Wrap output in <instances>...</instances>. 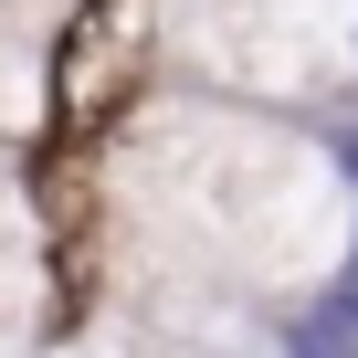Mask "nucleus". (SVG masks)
I'll return each mask as SVG.
<instances>
[{"instance_id": "obj_2", "label": "nucleus", "mask_w": 358, "mask_h": 358, "mask_svg": "<svg viewBox=\"0 0 358 358\" xmlns=\"http://www.w3.org/2000/svg\"><path fill=\"white\" fill-rule=\"evenodd\" d=\"M148 64L274 116H358V0H148Z\"/></svg>"}, {"instance_id": "obj_6", "label": "nucleus", "mask_w": 358, "mask_h": 358, "mask_svg": "<svg viewBox=\"0 0 358 358\" xmlns=\"http://www.w3.org/2000/svg\"><path fill=\"white\" fill-rule=\"evenodd\" d=\"M74 11H95V0H0V22H11V32H32L43 53H53V32H64Z\"/></svg>"}, {"instance_id": "obj_7", "label": "nucleus", "mask_w": 358, "mask_h": 358, "mask_svg": "<svg viewBox=\"0 0 358 358\" xmlns=\"http://www.w3.org/2000/svg\"><path fill=\"white\" fill-rule=\"evenodd\" d=\"M0 358H43V337L32 327H0Z\"/></svg>"}, {"instance_id": "obj_3", "label": "nucleus", "mask_w": 358, "mask_h": 358, "mask_svg": "<svg viewBox=\"0 0 358 358\" xmlns=\"http://www.w3.org/2000/svg\"><path fill=\"white\" fill-rule=\"evenodd\" d=\"M43 316H53V222H43L32 158H22V169H0V327L43 337Z\"/></svg>"}, {"instance_id": "obj_8", "label": "nucleus", "mask_w": 358, "mask_h": 358, "mask_svg": "<svg viewBox=\"0 0 358 358\" xmlns=\"http://www.w3.org/2000/svg\"><path fill=\"white\" fill-rule=\"evenodd\" d=\"M0 169H22V148H0Z\"/></svg>"}, {"instance_id": "obj_5", "label": "nucleus", "mask_w": 358, "mask_h": 358, "mask_svg": "<svg viewBox=\"0 0 358 358\" xmlns=\"http://www.w3.org/2000/svg\"><path fill=\"white\" fill-rule=\"evenodd\" d=\"M85 358H201V348H179V337H158V327H137V316H95V337H85Z\"/></svg>"}, {"instance_id": "obj_1", "label": "nucleus", "mask_w": 358, "mask_h": 358, "mask_svg": "<svg viewBox=\"0 0 358 358\" xmlns=\"http://www.w3.org/2000/svg\"><path fill=\"white\" fill-rule=\"evenodd\" d=\"M95 232L201 264L316 348L358 306V137L148 74L95 137Z\"/></svg>"}, {"instance_id": "obj_4", "label": "nucleus", "mask_w": 358, "mask_h": 358, "mask_svg": "<svg viewBox=\"0 0 358 358\" xmlns=\"http://www.w3.org/2000/svg\"><path fill=\"white\" fill-rule=\"evenodd\" d=\"M53 116H64V74H53V53L32 43V32H11L0 22V148H43L53 137Z\"/></svg>"}]
</instances>
